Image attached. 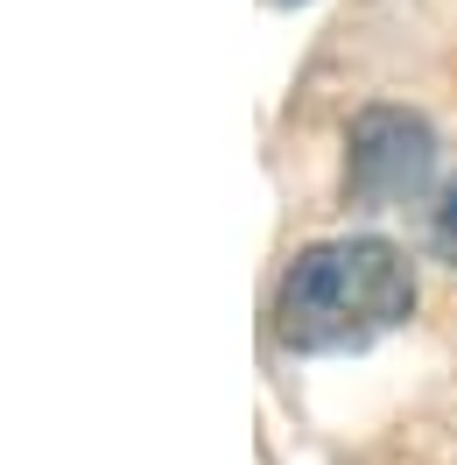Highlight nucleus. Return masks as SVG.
Listing matches in <instances>:
<instances>
[{"instance_id":"1","label":"nucleus","mask_w":457,"mask_h":465,"mask_svg":"<svg viewBox=\"0 0 457 465\" xmlns=\"http://www.w3.org/2000/svg\"><path fill=\"white\" fill-rule=\"evenodd\" d=\"M415 311V268L394 240H316L282 268L275 290V339L288 352H345L380 331L408 324Z\"/></svg>"},{"instance_id":"2","label":"nucleus","mask_w":457,"mask_h":465,"mask_svg":"<svg viewBox=\"0 0 457 465\" xmlns=\"http://www.w3.org/2000/svg\"><path fill=\"white\" fill-rule=\"evenodd\" d=\"M429 176H436V134H429L423 114H408L394 99H373V106L352 114V134H345V204L387 212V204L423 198Z\"/></svg>"},{"instance_id":"3","label":"nucleus","mask_w":457,"mask_h":465,"mask_svg":"<svg viewBox=\"0 0 457 465\" xmlns=\"http://www.w3.org/2000/svg\"><path fill=\"white\" fill-rule=\"evenodd\" d=\"M429 240H436V254L457 268V183L443 191V204H436V226H429Z\"/></svg>"}]
</instances>
